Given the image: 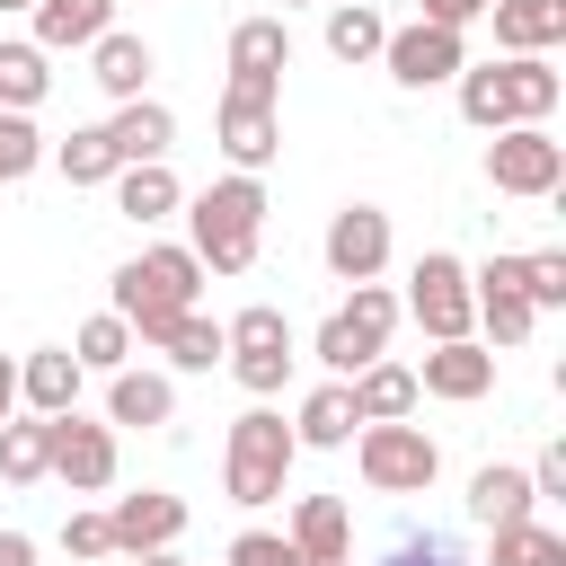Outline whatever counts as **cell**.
<instances>
[{
	"instance_id": "1",
	"label": "cell",
	"mask_w": 566,
	"mask_h": 566,
	"mask_svg": "<svg viewBox=\"0 0 566 566\" xmlns=\"http://www.w3.org/2000/svg\"><path fill=\"white\" fill-rule=\"evenodd\" d=\"M177 212H186V248H195L203 274H248L256 248H265V212L274 203H265V177H212Z\"/></svg>"
},
{
	"instance_id": "2",
	"label": "cell",
	"mask_w": 566,
	"mask_h": 566,
	"mask_svg": "<svg viewBox=\"0 0 566 566\" xmlns=\"http://www.w3.org/2000/svg\"><path fill=\"white\" fill-rule=\"evenodd\" d=\"M195 292H203V265H195V248L186 239H159V248H142L133 265H115V318L133 327V345H159L186 310H195Z\"/></svg>"
},
{
	"instance_id": "3",
	"label": "cell",
	"mask_w": 566,
	"mask_h": 566,
	"mask_svg": "<svg viewBox=\"0 0 566 566\" xmlns=\"http://www.w3.org/2000/svg\"><path fill=\"white\" fill-rule=\"evenodd\" d=\"M292 460H301V442H292V424L256 398L248 416H230V433H221V495L230 504H283L292 495Z\"/></svg>"
},
{
	"instance_id": "4",
	"label": "cell",
	"mask_w": 566,
	"mask_h": 566,
	"mask_svg": "<svg viewBox=\"0 0 566 566\" xmlns=\"http://www.w3.org/2000/svg\"><path fill=\"white\" fill-rule=\"evenodd\" d=\"M389 327H398V292H389V283H354L345 310L318 318L310 363H327V380H354V371H371V363L389 354Z\"/></svg>"
},
{
	"instance_id": "5",
	"label": "cell",
	"mask_w": 566,
	"mask_h": 566,
	"mask_svg": "<svg viewBox=\"0 0 566 566\" xmlns=\"http://www.w3.org/2000/svg\"><path fill=\"white\" fill-rule=\"evenodd\" d=\"M221 363H230V380L248 389V398H274L283 380H292V363H301V336H292V318L274 310V301H248V310H230L221 318Z\"/></svg>"
},
{
	"instance_id": "6",
	"label": "cell",
	"mask_w": 566,
	"mask_h": 566,
	"mask_svg": "<svg viewBox=\"0 0 566 566\" xmlns=\"http://www.w3.org/2000/svg\"><path fill=\"white\" fill-rule=\"evenodd\" d=\"M354 469H363L371 495H424V486L442 478V442H433L416 416H398V424H363V433H354Z\"/></svg>"
},
{
	"instance_id": "7",
	"label": "cell",
	"mask_w": 566,
	"mask_h": 566,
	"mask_svg": "<svg viewBox=\"0 0 566 566\" xmlns=\"http://www.w3.org/2000/svg\"><path fill=\"white\" fill-rule=\"evenodd\" d=\"M398 318H416L433 345H451V336H478L469 265H460L451 248H424V256H416V274H407V301H398Z\"/></svg>"
},
{
	"instance_id": "8",
	"label": "cell",
	"mask_w": 566,
	"mask_h": 566,
	"mask_svg": "<svg viewBox=\"0 0 566 566\" xmlns=\"http://www.w3.org/2000/svg\"><path fill=\"white\" fill-rule=\"evenodd\" d=\"M486 186L495 195H522V203H548L566 186V142L548 124H504L486 142Z\"/></svg>"
},
{
	"instance_id": "9",
	"label": "cell",
	"mask_w": 566,
	"mask_h": 566,
	"mask_svg": "<svg viewBox=\"0 0 566 566\" xmlns=\"http://www.w3.org/2000/svg\"><path fill=\"white\" fill-rule=\"evenodd\" d=\"M460 62H469V35L424 27V18L389 27V44H380V71H389L398 88H451V80H460Z\"/></svg>"
},
{
	"instance_id": "10",
	"label": "cell",
	"mask_w": 566,
	"mask_h": 566,
	"mask_svg": "<svg viewBox=\"0 0 566 566\" xmlns=\"http://www.w3.org/2000/svg\"><path fill=\"white\" fill-rule=\"evenodd\" d=\"M212 150L230 159V177H265V168L283 159V106H265V97H230V88H221Z\"/></svg>"
},
{
	"instance_id": "11",
	"label": "cell",
	"mask_w": 566,
	"mask_h": 566,
	"mask_svg": "<svg viewBox=\"0 0 566 566\" xmlns=\"http://www.w3.org/2000/svg\"><path fill=\"white\" fill-rule=\"evenodd\" d=\"M283 71H292V27L283 18H239L230 27V97L283 106Z\"/></svg>"
},
{
	"instance_id": "12",
	"label": "cell",
	"mask_w": 566,
	"mask_h": 566,
	"mask_svg": "<svg viewBox=\"0 0 566 566\" xmlns=\"http://www.w3.org/2000/svg\"><path fill=\"white\" fill-rule=\"evenodd\" d=\"M53 424V478L71 486V495H106L115 486V424L106 416H44Z\"/></svg>"
},
{
	"instance_id": "13",
	"label": "cell",
	"mask_w": 566,
	"mask_h": 566,
	"mask_svg": "<svg viewBox=\"0 0 566 566\" xmlns=\"http://www.w3.org/2000/svg\"><path fill=\"white\" fill-rule=\"evenodd\" d=\"M318 256H327L336 283H380V265H389V212H380V203H345V212H327Z\"/></svg>"
},
{
	"instance_id": "14",
	"label": "cell",
	"mask_w": 566,
	"mask_h": 566,
	"mask_svg": "<svg viewBox=\"0 0 566 566\" xmlns=\"http://www.w3.org/2000/svg\"><path fill=\"white\" fill-rule=\"evenodd\" d=\"M469 301H478V345H522L531 327H539V310L522 301V256H486V265H469Z\"/></svg>"
},
{
	"instance_id": "15",
	"label": "cell",
	"mask_w": 566,
	"mask_h": 566,
	"mask_svg": "<svg viewBox=\"0 0 566 566\" xmlns=\"http://www.w3.org/2000/svg\"><path fill=\"white\" fill-rule=\"evenodd\" d=\"M106 531H115V557H150V548H177V539H186V495H168V486L115 495V504H106Z\"/></svg>"
},
{
	"instance_id": "16",
	"label": "cell",
	"mask_w": 566,
	"mask_h": 566,
	"mask_svg": "<svg viewBox=\"0 0 566 566\" xmlns=\"http://www.w3.org/2000/svg\"><path fill=\"white\" fill-rule=\"evenodd\" d=\"M486 389H495V345H478V336L433 345L424 371H416V398H442V407H478Z\"/></svg>"
},
{
	"instance_id": "17",
	"label": "cell",
	"mask_w": 566,
	"mask_h": 566,
	"mask_svg": "<svg viewBox=\"0 0 566 566\" xmlns=\"http://www.w3.org/2000/svg\"><path fill=\"white\" fill-rule=\"evenodd\" d=\"M88 389V371L71 363V345H35L18 354V416H71Z\"/></svg>"
},
{
	"instance_id": "18",
	"label": "cell",
	"mask_w": 566,
	"mask_h": 566,
	"mask_svg": "<svg viewBox=\"0 0 566 566\" xmlns=\"http://www.w3.org/2000/svg\"><path fill=\"white\" fill-rule=\"evenodd\" d=\"M531 513H539L531 469H513V460L469 469V522H478V531H513V522H531Z\"/></svg>"
},
{
	"instance_id": "19",
	"label": "cell",
	"mask_w": 566,
	"mask_h": 566,
	"mask_svg": "<svg viewBox=\"0 0 566 566\" xmlns=\"http://www.w3.org/2000/svg\"><path fill=\"white\" fill-rule=\"evenodd\" d=\"M283 539H292L310 566H336V557H354V513H345V495H292V522H283Z\"/></svg>"
},
{
	"instance_id": "20",
	"label": "cell",
	"mask_w": 566,
	"mask_h": 566,
	"mask_svg": "<svg viewBox=\"0 0 566 566\" xmlns=\"http://www.w3.org/2000/svg\"><path fill=\"white\" fill-rule=\"evenodd\" d=\"M150 71H159V53L142 44V35H124V27H106L97 44H88V80L115 97V106H133V97H150Z\"/></svg>"
},
{
	"instance_id": "21",
	"label": "cell",
	"mask_w": 566,
	"mask_h": 566,
	"mask_svg": "<svg viewBox=\"0 0 566 566\" xmlns=\"http://www.w3.org/2000/svg\"><path fill=\"white\" fill-rule=\"evenodd\" d=\"M27 18H35V35H27L35 53H88L115 27V0H35Z\"/></svg>"
},
{
	"instance_id": "22",
	"label": "cell",
	"mask_w": 566,
	"mask_h": 566,
	"mask_svg": "<svg viewBox=\"0 0 566 566\" xmlns=\"http://www.w3.org/2000/svg\"><path fill=\"white\" fill-rule=\"evenodd\" d=\"M177 416V380L168 371H106V424H142V433H159Z\"/></svg>"
},
{
	"instance_id": "23",
	"label": "cell",
	"mask_w": 566,
	"mask_h": 566,
	"mask_svg": "<svg viewBox=\"0 0 566 566\" xmlns=\"http://www.w3.org/2000/svg\"><path fill=\"white\" fill-rule=\"evenodd\" d=\"M106 142H115V159H124V168H150V159H168L177 115H168L159 97H133V106H115V115H106Z\"/></svg>"
},
{
	"instance_id": "24",
	"label": "cell",
	"mask_w": 566,
	"mask_h": 566,
	"mask_svg": "<svg viewBox=\"0 0 566 566\" xmlns=\"http://www.w3.org/2000/svg\"><path fill=\"white\" fill-rule=\"evenodd\" d=\"M345 398H354V424H398V416H416V407H424V398H416V371H407V363H389V354H380L371 371H354V380H345Z\"/></svg>"
},
{
	"instance_id": "25",
	"label": "cell",
	"mask_w": 566,
	"mask_h": 566,
	"mask_svg": "<svg viewBox=\"0 0 566 566\" xmlns=\"http://www.w3.org/2000/svg\"><path fill=\"white\" fill-rule=\"evenodd\" d=\"M495 53H557L566 44V0H495Z\"/></svg>"
},
{
	"instance_id": "26",
	"label": "cell",
	"mask_w": 566,
	"mask_h": 566,
	"mask_svg": "<svg viewBox=\"0 0 566 566\" xmlns=\"http://www.w3.org/2000/svg\"><path fill=\"white\" fill-rule=\"evenodd\" d=\"M363 424H354V398H345V380H318L301 407H292V442L301 451H345Z\"/></svg>"
},
{
	"instance_id": "27",
	"label": "cell",
	"mask_w": 566,
	"mask_h": 566,
	"mask_svg": "<svg viewBox=\"0 0 566 566\" xmlns=\"http://www.w3.org/2000/svg\"><path fill=\"white\" fill-rule=\"evenodd\" d=\"M177 203H186V186H177L168 159H150V168H115V212H124V221L150 230V221H168Z\"/></svg>"
},
{
	"instance_id": "28",
	"label": "cell",
	"mask_w": 566,
	"mask_h": 566,
	"mask_svg": "<svg viewBox=\"0 0 566 566\" xmlns=\"http://www.w3.org/2000/svg\"><path fill=\"white\" fill-rule=\"evenodd\" d=\"M504 106H513V124H548L557 115V62L548 53H504Z\"/></svg>"
},
{
	"instance_id": "29",
	"label": "cell",
	"mask_w": 566,
	"mask_h": 566,
	"mask_svg": "<svg viewBox=\"0 0 566 566\" xmlns=\"http://www.w3.org/2000/svg\"><path fill=\"white\" fill-rule=\"evenodd\" d=\"M380 44H389V18H380L371 0H336V9H327V53H336V62L363 71V62H380Z\"/></svg>"
},
{
	"instance_id": "30",
	"label": "cell",
	"mask_w": 566,
	"mask_h": 566,
	"mask_svg": "<svg viewBox=\"0 0 566 566\" xmlns=\"http://www.w3.org/2000/svg\"><path fill=\"white\" fill-rule=\"evenodd\" d=\"M44 159H53L71 186H115V168H124V159H115V142H106V124H71Z\"/></svg>"
},
{
	"instance_id": "31",
	"label": "cell",
	"mask_w": 566,
	"mask_h": 566,
	"mask_svg": "<svg viewBox=\"0 0 566 566\" xmlns=\"http://www.w3.org/2000/svg\"><path fill=\"white\" fill-rule=\"evenodd\" d=\"M0 478H9V486L53 478V424H44V416H9V424H0Z\"/></svg>"
},
{
	"instance_id": "32",
	"label": "cell",
	"mask_w": 566,
	"mask_h": 566,
	"mask_svg": "<svg viewBox=\"0 0 566 566\" xmlns=\"http://www.w3.org/2000/svg\"><path fill=\"white\" fill-rule=\"evenodd\" d=\"M44 88H53V53H35L27 35L0 44V115H35Z\"/></svg>"
},
{
	"instance_id": "33",
	"label": "cell",
	"mask_w": 566,
	"mask_h": 566,
	"mask_svg": "<svg viewBox=\"0 0 566 566\" xmlns=\"http://www.w3.org/2000/svg\"><path fill=\"white\" fill-rule=\"evenodd\" d=\"M451 97H460V124H478V133H504V124H513V106H504V62H460Z\"/></svg>"
},
{
	"instance_id": "34",
	"label": "cell",
	"mask_w": 566,
	"mask_h": 566,
	"mask_svg": "<svg viewBox=\"0 0 566 566\" xmlns=\"http://www.w3.org/2000/svg\"><path fill=\"white\" fill-rule=\"evenodd\" d=\"M71 363H80V371H97V380H106V371H124V363H133V327H124L115 310L80 318V336H71Z\"/></svg>"
},
{
	"instance_id": "35",
	"label": "cell",
	"mask_w": 566,
	"mask_h": 566,
	"mask_svg": "<svg viewBox=\"0 0 566 566\" xmlns=\"http://www.w3.org/2000/svg\"><path fill=\"white\" fill-rule=\"evenodd\" d=\"M159 354H168V371H212L230 345H221V318H203V310H186L168 336H159Z\"/></svg>"
},
{
	"instance_id": "36",
	"label": "cell",
	"mask_w": 566,
	"mask_h": 566,
	"mask_svg": "<svg viewBox=\"0 0 566 566\" xmlns=\"http://www.w3.org/2000/svg\"><path fill=\"white\" fill-rule=\"evenodd\" d=\"M495 566H566V531H548V522L531 513V522L495 531Z\"/></svg>"
},
{
	"instance_id": "37",
	"label": "cell",
	"mask_w": 566,
	"mask_h": 566,
	"mask_svg": "<svg viewBox=\"0 0 566 566\" xmlns=\"http://www.w3.org/2000/svg\"><path fill=\"white\" fill-rule=\"evenodd\" d=\"M44 133H35V115H0V186H18V177H35L44 168Z\"/></svg>"
},
{
	"instance_id": "38",
	"label": "cell",
	"mask_w": 566,
	"mask_h": 566,
	"mask_svg": "<svg viewBox=\"0 0 566 566\" xmlns=\"http://www.w3.org/2000/svg\"><path fill=\"white\" fill-rule=\"evenodd\" d=\"M522 301H531V310H566V248L522 256Z\"/></svg>"
},
{
	"instance_id": "39",
	"label": "cell",
	"mask_w": 566,
	"mask_h": 566,
	"mask_svg": "<svg viewBox=\"0 0 566 566\" xmlns=\"http://www.w3.org/2000/svg\"><path fill=\"white\" fill-rule=\"evenodd\" d=\"M380 566H469V548H460L451 531H398V548H389Z\"/></svg>"
},
{
	"instance_id": "40",
	"label": "cell",
	"mask_w": 566,
	"mask_h": 566,
	"mask_svg": "<svg viewBox=\"0 0 566 566\" xmlns=\"http://www.w3.org/2000/svg\"><path fill=\"white\" fill-rule=\"evenodd\" d=\"M230 566H310V557H301L283 531H239V539H230Z\"/></svg>"
},
{
	"instance_id": "41",
	"label": "cell",
	"mask_w": 566,
	"mask_h": 566,
	"mask_svg": "<svg viewBox=\"0 0 566 566\" xmlns=\"http://www.w3.org/2000/svg\"><path fill=\"white\" fill-rule=\"evenodd\" d=\"M62 557H115L106 513H62Z\"/></svg>"
},
{
	"instance_id": "42",
	"label": "cell",
	"mask_w": 566,
	"mask_h": 566,
	"mask_svg": "<svg viewBox=\"0 0 566 566\" xmlns=\"http://www.w3.org/2000/svg\"><path fill=\"white\" fill-rule=\"evenodd\" d=\"M486 9H495V0H416V18H424V27H451V35H469Z\"/></svg>"
},
{
	"instance_id": "43",
	"label": "cell",
	"mask_w": 566,
	"mask_h": 566,
	"mask_svg": "<svg viewBox=\"0 0 566 566\" xmlns=\"http://www.w3.org/2000/svg\"><path fill=\"white\" fill-rule=\"evenodd\" d=\"M531 495H539V504H557V495H566V442H548V451L531 460Z\"/></svg>"
},
{
	"instance_id": "44",
	"label": "cell",
	"mask_w": 566,
	"mask_h": 566,
	"mask_svg": "<svg viewBox=\"0 0 566 566\" xmlns=\"http://www.w3.org/2000/svg\"><path fill=\"white\" fill-rule=\"evenodd\" d=\"M18 416V354H0V424Z\"/></svg>"
},
{
	"instance_id": "45",
	"label": "cell",
	"mask_w": 566,
	"mask_h": 566,
	"mask_svg": "<svg viewBox=\"0 0 566 566\" xmlns=\"http://www.w3.org/2000/svg\"><path fill=\"white\" fill-rule=\"evenodd\" d=\"M0 566H35V539L27 531H0Z\"/></svg>"
},
{
	"instance_id": "46",
	"label": "cell",
	"mask_w": 566,
	"mask_h": 566,
	"mask_svg": "<svg viewBox=\"0 0 566 566\" xmlns=\"http://www.w3.org/2000/svg\"><path fill=\"white\" fill-rule=\"evenodd\" d=\"M133 566H177V557H168V548H150V557H133Z\"/></svg>"
},
{
	"instance_id": "47",
	"label": "cell",
	"mask_w": 566,
	"mask_h": 566,
	"mask_svg": "<svg viewBox=\"0 0 566 566\" xmlns=\"http://www.w3.org/2000/svg\"><path fill=\"white\" fill-rule=\"evenodd\" d=\"M9 9H35V0H0V18H9Z\"/></svg>"
},
{
	"instance_id": "48",
	"label": "cell",
	"mask_w": 566,
	"mask_h": 566,
	"mask_svg": "<svg viewBox=\"0 0 566 566\" xmlns=\"http://www.w3.org/2000/svg\"><path fill=\"white\" fill-rule=\"evenodd\" d=\"M283 9H310V0H283ZM283 9H274V18H283Z\"/></svg>"
},
{
	"instance_id": "49",
	"label": "cell",
	"mask_w": 566,
	"mask_h": 566,
	"mask_svg": "<svg viewBox=\"0 0 566 566\" xmlns=\"http://www.w3.org/2000/svg\"><path fill=\"white\" fill-rule=\"evenodd\" d=\"M336 566H354V557H336Z\"/></svg>"
}]
</instances>
